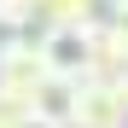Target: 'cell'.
<instances>
[{
	"label": "cell",
	"mask_w": 128,
	"mask_h": 128,
	"mask_svg": "<svg viewBox=\"0 0 128 128\" xmlns=\"http://www.w3.org/2000/svg\"><path fill=\"white\" fill-rule=\"evenodd\" d=\"M70 128H128V76H122V82L88 76V82L76 88Z\"/></svg>",
	"instance_id": "7a4b0ae2"
},
{
	"label": "cell",
	"mask_w": 128,
	"mask_h": 128,
	"mask_svg": "<svg viewBox=\"0 0 128 128\" xmlns=\"http://www.w3.org/2000/svg\"><path fill=\"white\" fill-rule=\"evenodd\" d=\"M35 52H41V64H47V76L88 82V70H93V35L82 24H47L35 35Z\"/></svg>",
	"instance_id": "6da1fadb"
},
{
	"label": "cell",
	"mask_w": 128,
	"mask_h": 128,
	"mask_svg": "<svg viewBox=\"0 0 128 128\" xmlns=\"http://www.w3.org/2000/svg\"><path fill=\"white\" fill-rule=\"evenodd\" d=\"M18 128H64V122H52V116H35V111H24V122Z\"/></svg>",
	"instance_id": "52a82bcc"
},
{
	"label": "cell",
	"mask_w": 128,
	"mask_h": 128,
	"mask_svg": "<svg viewBox=\"0 0 128 128\" xmlns=\"http://www.w3.org/2000/svg\"><path fill=\"white\" fill-rule=\"evenodd\" d=\"M116 18H128V12H122V0H76V24L88 29V35H99V29H111Z\"/></svg>",
	"instance_id": "5b68a950"
},
{
	"label": "cell",
	"mask_w": 128,
	"mask_h": 128,
	"mask_svg": "<svg viewBox=\"0 0 128 128\" xmlns=\"http://www.w3.org/2000/svg\"><path fill=\"white\" fill-rule=\"evenodd\" d=\"M18 122H24V105H12L6 93H0V128H18Z\"/></svg>",
	"instance_id": "8992f818"
},
{
	"label": "cell",
	"mask_w": 128,
	"mask_h": 128,
	"mask_svg": "<svg viewBox=\"0 0 128 128\" xmlns=\"http://www.w3.org/2000/svg\"><path fill=\"white\" fill-rule=\"evenodd\" d=\"M76 88H82V82H70V76H41V88H35V99H29V111H35V116H52V122L70 128Z\"/></svg>",
	"instance_id": "277c9868"
},
{
	"label": "cell",
	"mask_w": 128,
	"mask_h": 128,
	"mask_svg": "<svg viewBox=\"0 0 128 128\" xmlns=\"http://www.w3.org/2000/svg\"><path fill=\"white\" fill-rule=\"evenodd\" d=\"M41 76H47V64H41L35 41L0 47V93H6L12 105H24V111H29V99H35V88H41Z\"/></svg>",
	"instance_id": "3957f363"
},
{
	"label": "cell",
	"mask_w": 128,
	"mask_h": 128,
	"mask_svg": "<svg viewBox=\"0 0 128 128\" xmlns=\"http://www.w3.org/2000/svg\"><path fill=\"white\" fill-rule=\"evenodd\" d=\"M122 12H128V0H122Z\"/></svg>",
	"instance_id": "ba28073f"
}]
</instances>
